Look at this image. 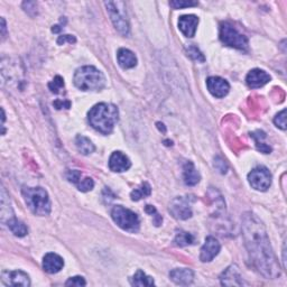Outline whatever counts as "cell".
<instances>
[{
    "label": "cell",
    "instance_id": "cell-1",
    "mask_svg": "<svg viewBox=\"0 0 287 287\" xmlns=\"http://www.w3.org/2000/svg\"><path fill=\"white\" fill-rule=\"evenodd\" d=\"M242 236L252 266L266 278H277L280 268L263 222L251 212L242 216Z\"/></svg>",
    "mask_w": 287,
    "mask_h": 287
},
{
    "label": "cell",
    "instance_id": "cell-2",
    "mask_svg": "<svg viewBox=\"0 0 287 287\" xmlns=\"http://www.w3.org/2000/svg\"><path fill=\"white\" fill-rule=\"evenodd\" d=\"M88 119L91 126L97 132L109 135L119 120L118 108L115 105L101 102L91 108L88 113Z\"/></svg>",
    "mask_w": 287,
    "mask_h": 287
},
{
    "label": "cell",
    "instance_id": "cell-3",
    "mask_svg": "<svg viewBox=\"0 0 287 287\" xmlns=\"http://www.w3.org/2000/svg\"><path fill=\"white\" fill-rule=\"evenodd\" d=\"M74 84L82 91H99L105 88L106 77L94 67H82L74 74Z\"/></svg>",
    "mask_w": 287,
    "mask_h": 287
},
{
    "label": "cell",
    "instance_id": "cell-4",
    "mask_svg": "<svg viewBox=\"0 0 287 287\" xmlns=\"http://www.w3.org/2000/svg\"><path fill=\"white\" fill-rule=\"evenodd\" d=\"M23 197L27 207L36 215H47L51 212L48 194L42 187H24Z\"/></svg>",
    "mask_w": 287,
    "mask_h": 287
},
{
    "label": "cell",
    "instance_id": "cell-5",
    "mask_svg": "<svg viewBox=\"0 0 287 287\" xmlns=\"http://www.w3.org/2000/svg\"><path fill=\"white\" fill-rule=\"evenodd\" d=\"M107 12L109 14L113 26L123 36H128L131 31L129 21L127 18V12L124 3L122 2H107L105 3Z\"/></svg>",
    "mask_w": 287,
    "mask_h": 287
},
{
    "label": "cell",
    "instance_id": "cell-6",
    "mask_svg": "<svg viewBox=\"0 0 287 287\" xmlns=\"http://www.w3.org/2000/svg\"><path fill=\"white\" fill-rule=\"evenodd\" d=\"M111 218L115 224L124 231L137 232L139 229L140 222L137 214L121 205H117L112 209Z\"/></svg>",
    "mask_w": 287,
    "mask_h": 287
},
{
    "label": "cell",
    "instance_id": "cell-7",
    "mask_svg": "<svg viewBox=\"0 0 287 287\" xmlns=\"http://www.w3.org/2000/svg\"><path fill=\"white\" fill-rule=\"evenodd\" d=\"M220 40L225 45L238 48V50H247L248 39L241 34L236 27L230 23H222L220 26Z\"/></svg>",
    "mask_w": 287,
    "mask_h": 287
},
{
    "label": "cell",
    "instance_id": "cell-8",
    "mask_svg": "<svg viewBox=\"0 0 287 287\" xmlns=\"http://www.w3.org/2000/svg\"><path fill=\"white\" fill-rule=\"evenodd\" d=\"M248 181L251 187L257 191H266L272 184V174L266 167L259 166L249 173Z\"/></svg>",
    "mask_w": 287,
    "mask_h": 287
},
{
    "label": "cell",
    "instance_id": "cell-9",
    "mask_svg": "<svg viewBox=\"0 0 287 287\" xmlns=\"http://www.w3.org/2000/svg\"><path fill=\"white\" fill-rule=\"evenodd\" d=\"M170 212L177 220H186L192 216V208L187 198H175L170 204Z\"/></svg>",
    "mask_w": 287,
    "mask_h": 287
},
{
    "label": "cell",
    "instance_id": "cell-10",
    "mask_svg": "<svg viewBox=\"0 0 287 287\" xmlns=\"http://www.w3.org/2000/svg\"><path fill=\"white\" fill-rule=\"evenodd\" d=\"M207 86L211 94L215 98H224L230 90L228 81L219 77H211L207 80Z\"/></svg>",
    "mask_w": 287,
    "mask_h": 287
},
{
    "label": "cell",
    "instance_id": "cell-11",
    "mask_svg": "<svg viewBox=\"0 0 287 287\" xmlns=\"http://www.w3.org/2000/svg\"><path fill=\"white\" fill-rule=\"evenodd\" d=\"M3 283L6 286H24L30 285L28 275L21 270H14V272H4L2 275Z\"/></svg>",
    "mask_w": 287,
    "mask_h": 287
},
{
    "label": "cell",
    "instance_id": "cell-12",
    "mask_svg": "<svg viewBox=\"0 0 287 287\" xmlns=\"http://www.w3.org/2000/svg\"><path fill=\"white\" fill-rule=\"evenodd\" d=\"M220 249H221L220 242L213 237H208L203 247L201 248L200 259H201V262L203 263H209L219 253Z\"/></svg>",
    "mask_w": 287,
    "mask_h": 287
},
{
    "label": "cell",
    "instance_id": "cell-13",
    "mask_svg": "<svg viewBox=\"0 0 287 287\" xmlns=\"http://www.w3.org/2000/svg\"><path fill=\"white\" fill-rule=\"evenodd\" d=\"M269 81H270V75L261 69L251 70L246 78V82L249 88L251 89L261 88V86L267 84Z\"/></svg>",
    "mask_w": 287,
    "mask_h": 287
},
{
    "label": "cell",
    "instance_id": "cell-14",
    "mask_svg": "<svg viewBox=\"0 0 287 287\" xmlns=\"http://www.w3.org/2000/svg\"><path fill=\"white\" fill-rule=\"evenodd\" d=\"M221 284L225 286H241L243 284L242 277L236 265H231L220 276Z\"/></svg>",
    "mask_w": 287,
    "mask_h": 287
},
{
    "label": "cell",
    "instance_id": "cell-15",
    "mask_svg": "<svg viewBox=\"0 0 287 287\" xmlns=\"http://www.w3.org/2000/svg\"><path fill=\"white\" fill-rule=\"evenodd\" d=\"M132 163L128 157L122 154L121 151H115L112 153L109 160V167L112 172L121 173L131 169Z\"/></svg>",
    "mask_w": 287,
    "mask_h": 287
},
{
    "label": "cell",
    "instance_id": "cell-16",
    "mask_svg": "<svg viewBox=\"0 0 287 287\" xmlns=\"http://www.w3.org/2000/svg\"><path fill=\"white\" fill-rule=\"evenodd\" d=\"M198 24L199 18L194 15H184L178 19V27L186 37H193L196 35Z\"/></svg>",
    "mask_w": 287,
    "mask_h": 287
},
{
    "label": "cell",
    "instance_id": "cell-17",
    "mask_svg": "<svg viewBox=\"0 0 287 287\" xmlns=\"http://www.w3.org/2000/svg\"><path fill=\"white\" fill-rule=\"evenodd\" d=\"M64 266V261L58 254L50 252L43 259V268L48 274H56Z\"/></svg>",
    "mask_w": 287,
    "mask_h": 287
},
{
    "label": "cell",
    "instance_id": "cell-18",
    "mask_svg": "<svg viewBox=\"0 0 287 287\" xmlns=\"http://www.w3.org/2000/svg\"><path fill=\"white\" fill-rule=\"evenodd\" d=\"M170 277L175 284L185 286L192 284L194 273L188 268H176L170 273Z\"/></svg>",
    "mask_w": 287,
    "mask_h": 287
},
{
    "label": "cell",
    "instance_id": "cell-19",
    "mask_svg": "<svg viewBox=\"0 0 287 287\" xmlns=\"http://www.w3.org/2000/svg\"><path fill=\"white\" fill-rule=\"evenodd\" d=\"M117 59H118L119 66L124 70L133 69L136 67V64H137L136 55H135L132 51L127 50V48H120V50L118 51Z\"/></svg>",
    "mask_w": 287,
    "mask_h": 287
},
{
    "label": "cell",
    "instance_id": "cell-20",
    "mask_svg": "<svg viewBox=\"0 0 287 287\" xmlns=\"http://www.w3.org/2000/svg\"><path fill=\"white\" fill-rule=\"evenodd\" d=\"M183 176H184V183L188 186L197 185V184L200 182V174L192 162H187V163L184 165Z\"/></svg>",
    "mask_w": 287,
    "mask_h": 287
},
{
    "label": "cell",
    "instance_id": "cell-21",
    "mask_svg": "<svg viewBox=\"0 0 287 287\" xmlns=\"http://www.w3.org/2000/svg\"><path fill=\"white\" fill-rule=\"evenodd\" d=\"M0 212H2V221L6 222V224L8 220L14 218L13 209L10 207V200L4 186L2 187V211Z\"/></svg>",
    "mask_w": 287,
    "mask_h": 287
},
{
    "label": "cell",
    "instance_id": "cell-22",
    "mask_svg": "<svg viewBox=\"0 0 287 287\" xmlns=\"http://www.w3.org/2000/svg\"><path fill=\"white\" fill-rule=\"evenodd\" d=\"M7 226L9 230L12 231L16 237H25L27 234H28L27 227L23 224V222L19 221L18 219H16L15 216L7 221Z\"/></svg>",
    "mask_w": 287,
    "mask_h": 287
},
{
    "label": "cell",
    "instance_id": "cell-23",
    "mask_svg": "<svg viewBox=\"0 0 287 287\" xmlns=\"http://www.w3.org/2000/svg\"><path fill=\"white\" fill-rule=\"evenodd\" d=\"M75 145H77L80 153L83 155H89L93 153L95 149L94 145L92 144L91 140L84 136H78L77 139H75Z\"/></svg>",
    "mask_w": 287,
    "mask_h": 287
},
{
    "label": "cell",
    "instance_id": "cell-24",
    "mask_svg": "<svg viewBox=\"0 0 287 287\" xmlns=\"http://www.w3.org/2000/svg\"><path fill=\"white\" fill-rule=\"evenodd\" d=\"M131 283L134 286H153L155 284L154 279L146 275L143 270H138V272L133 276Z\"/></svg>",
    "mask_w": 287,
    "mask_h": 287
},
{
    "label": "cell",
    "instance_id": "cell-25",
    "mask_svg": "<svg viewBox=\"0 0 287 287\" xmlns=\"http://www.w3.org/2000/svg\"><path fill=\"white\" fill-rule=\"evenodd\" d=\"M150 193H151V188H150L149 184L143 183L139 187L134 189L131 194V197H132L133 201H139V200H142L143 198L150 196Z\"/></svg>",
    "mask_w": 287,
    "mask_h": 287
},
{
    "label": "cell",
    "instance_id": "cell-26",
    "mask_svg": "<svg viewBox=\"0 0 287 287\" xmlns=\"http://www.w3.org/2000/svg\"><path fill=\"white\" fill-rule=\"evenodd\" d=\"M174 243L178 247H185V246L193 245V243H194V237L191 234H188V232L180 231L176 235V237H175Z\"/></svg>",
    "mask_w": 287,
    "mask_h": 287
},
{
    "label": "cell",
    "instance_id": "cell-27",
    "mask_svg": "<svg viewBox=\"0 0 287 287\" xmlns=\"http://www.w3.org/2000/svg\"><path fill=\"white\" fill-rule=\"evenodd\" d=\"M251 137L254 139V142H256L257 148H258L259 150H261V151H263V153L268 154L269 151L272 150V148H270L268 145L264 144V143L262 142V139L266 138V134H265L264 132L258 131V132H256V133H252V134H251Z\"/></svg>",
    "mask_w": 287,
    "mask_h": 287
},
{
    "label": "cell",
    "instance_id": "cell-28",
    "mask_svg": "<svg viewBox=\"0 0 287 287\" xmlns=\"http://www.w3.org/2000/svg\"><path fill=\"white\" fill-rule=\"evenodd\" d=\"M186 53H187V55L189 57L194 59V61H198V62H204L205 61L204 55L197 46L191 45V46L186 47Z\"/></svg>",
    "mask_w": 287,
    "mask_h": 287
},
{
    "label": "cell",
    "instance_id": "cell-29",
    "mask_svg": "<svg viewBox=\"0 0 287 287\" xmlns=\"http://www.w3.org/2000/svg\"><path fill=\"white\" fill-rule=\"evenodd\" d=\"M79 191L81 192H89L94 186V182L91 177H84L77 184Z\"/></svg>",
    "mask_w": 287,
    "mask_h": 287
},
{
    "label": "cell",
    "instance_id": "cell-30",
    "mask_svg": "<svg viewBox=\"0 0 287 287\" xmlns=\"http://www.w3.org/2000/svg\"><path fill=\"white\" fill-rule=\"evenodd\" d=\"M171 7L174 9H182V8H187V7H196L199 5L198 2H184V0H175V2L170 3Z\"/></svg>",
    "mask_w": 287,
    "mask_h": 287
},
{
    "label": "cell",
    "instance_id": "cell-31",
    "mask_svg": "<svg viewBox=\"0 0 287 287\" xmlns=\"http://www.w3.org/2000/svg\"><path fill=\"white\" fill-rule=\"evenodd\" d=\"M48 88H50V90L54 92V93H58L59 90H62L64 88L63 79L61 77H56L50 84H48Z\"/></svg>",
    "mask_w": 287,
    "mask_h": 287
},
{
    "label": "cell",
    "instance_id": "cell-32",
    "mask_svg": "<svg viewBox=\"0 0 287 287\" xmlns=\"http://www.w3.org/2000/svg\"><path fill=\"white\" fill-rule=\"evenodd\" d=\"M274 123L277 126L278 128L280 129H283V131H285L286 129V110H283V111H280L277 116L275 117L274 119Z\"/></svg>",
    "mask_w": 287,
    "mask_h": 287
},
{
    "label": "cell",
    "instance_id": "cell-33",
    "mask_svg": "<svg viewBox=\"0 0 287 287\" xmlns=\"http://www.w3.org/2000/svg\"><path fill=\"white\" fill-rule=\"evenodd\" d=\"M67 178L69 180V182L78 184L81 180V172L77 171V170H72V171H68L67 173Z\"/></svg>",
    "mask_w": 287,
    "mask_h": 287
},
{
    "label": "cell",
    "instance_id": "cell-34",
    "mask_svg": "<svg viewBox=\"0 0 287 287\" xmlns=\"http://www.w3.org/2000/svg\"><path fill=\"white\" fill-rule=\"evenodd\" d=\"M214 167L220 173H222V174H225L227 170H228V165H227L226 161L222 160L221 157H216V158L214 160Z\"/></svg>",
    "mask_w": 287,
    "mask_h": 287
},
{
    "label": "cell",
    "instance_id": "cell-35",
    "mask_svg": "<svg viewBox=\"0 0 287 287\" xmlns=\"http://www.w3.org/2000/svg\"><path fill=\"white\" fill-rule=\"evenodd\" d=\"M85 280L81 276H75V277L69 278V280L66 283L67 286H85Z\"/></svg>",
    "mask_w": 287,
    "mask_h": 287
},
{
    "label": "cell",
    "instance_id": "cell-36",
    "mask_svg": "<svg viewBox=\"0 0 287 287\" xmlns=\"http://www.w3.org/2000/svg\"><path fill=\"white\" fill-rule=\"evenodd\" d=\"M75 43L77 42V40H75V37L72 36V35H62V36H59L58 37V40H57V44L59 45H63V44H66V43Z\"/></svg>",
    "mask_w": 287,
    "mask_h": 287
},
{
    "label": "cell",
    "instance_id": "cell-37",
    "mask_svg": "<svg viewBox=\"0 0 287 287\" xmlns=\"http://www.w3.org/2000/svg\"><path fill=\"white\" fill-rule=\"evenodd\" d=\"M2 35L4 40L6 37V21H5L4 18H2Z\"/></svg>",
    "mask_w": 287,
    "mask_h": 287
}]
</instances>
